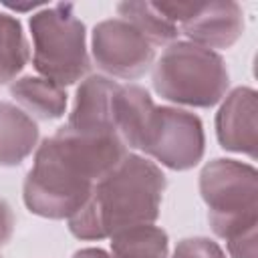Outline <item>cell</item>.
Returning <instances> with one entry per match:
<instances>
[{"instance_id": "6da1fadb", "label": "cell", "mask_w": 258, "mask_h": 258, "mask_svg": "<svg viewBox=\"0 0 258 258\" xmlns=\"http://www.w3.org/2000/svg\"><path fill=\"white\" fill-rule=\"evenodd\" d=\"M127 153L129 149L119 137H81L60 125L36 147L34 163L22 185L24 206L40 218L69 220L85 206L95 183Z\"/></svg>"}, {"instance_id": "7a4b0ae2", "label": "cell", "mask_w": 258, "mask_h": 258, "mask_svg": "<svg viewBox=\"0 0 258 258\" xmlns=\"http://www.w3.org/2000/svg\"><path fill=\"white\" fill-rule=\"evenodd\" d=\"M165 187L161 167L129 151L95 183L85 206L69 218V230L79 240H103L129 226L153 224L159 218Z\"/></svg>"}, {"instance_id": "3957f363", "label": "cell", "mask_w": 258, "mask_h": 258, "mask_svg": "<svg viewBox=\"0 0 258 258\" xmlns=\"http://www.w3.org/2000/svg\"><path fill=\"white\" fill-rule=\"evenodd\" d=\"M155 93L175 105L210 109L218 105L230 87L224 58L210 48L187 40L171 42L153 67Z\"/></svg>"}, {"instance_id": "277c9868", "label": "cell", "mask_w": 258, "mask_h": 258, "mask_svg": "<svg viewBox=\"0 0 258 258\" xmlns=\"http://www.w3.org/2000/svg\"><path fill=\"white\" fill-rule=\"evenodd\" d=\"M32 67L58 87L75 85L89 77L91 56L87 50V30L71 2L44 6L30 16Z\"/></svg>"}, {"instance_id": "5b68a950", "label": "cell", "mask_w": 258, "mask_h": 258, "mask_svg": "<svg viewBox=\"0 0 258 258\" xmlns=\"http://www.w3.org/2000/svg\"><path fill=\"white\" fill-rule=\"evenodd\" d=\"M200 194L216 236L232 240L258 230V171L250 163L218 157L200 173Z\"/></svg>"}, {"instance_id": "8992f818", "label": "cell", "mask_w": 258, "mask_h": 258, "mask_svg": "<svg viewBox=\"0 0 258 258\" xmlns=\"http://www.w3.org/2000/svg\"><path fill=\"white\" fill-rule=\"evenodd\" d=\"M139 151L173 171H187L204 157V123L185 109L155 105Z\"/></svg>"}, {"instance_id": "52a82bcc", "label": "cell", "mask_w": 258, "mask_h": 258, "mask_svg": "<svg viewBox=\"0 0 258 258\" xmlns=\"http://www.w3.org/2000/svg\"><path fill=\"white\" fill-rule=\"evenodd\" d=\"M157 8L194 42L204 48H230L244 34V12L238 2H155Z\"/></svg>"}, {"instance_id": "ba28073f", "label": "cell", "mask_w": 258, "mask_h": 258, "mask_svg": "<svg viewBox=\"0 0 258 258\" xmlns=\"http://www.w3.org/2000/svg\"><path fill=\"white\" fill-rule=\"evenodd\" d=\"M91 54L105 75L135 81L153 67L155 46L123 18H109L93 28Z\"/></svg>"}, {"instance_id": "9c48e42d", "label": "cell", "mask_w": 258, "mask_h": 258, "mask_svg": "<svg viewBox=\"0 0 258 258\" xmlns=\"http://www.w3.org/2000/svg\"><path fill=\"white\" fill-rule=\"evenodd\" d=\"M119 83L105 75H89L75 93V103L64 127L81 137L109 139L115 131V95ZM121 139V137H119Z\"/></svg>"}, {"instance_id": "30bf717a", "label": "cell", "mask_w": 258, "mask_h": 258, "mask_svg": "<svg viewBox=\"0 0 258 258\" xmlns=\"http://www.w3.org/2000/svg\"><path fill=\"white\" fill-rule=\"evenodd\" d=\"M216 137L222 149L256 159L258 147V95L250 87H238L226 95L216 113Z\"/></svg>"}, {"instance_id": "8fae6325", "label": "cell", "mask_w": 258, "mask_h": 258, "mask_svg": "<svg viewBox=\"0 0 258 258\" xmlns=\"http://www.w3.org/2000/svg\"><path fill=\"white\" fill-rule=\"evenodd\" d=\"M38 125L18 105L0 101V165L16 167L38 147Z\"/></svg>"}, {"instance_id": "7c38bea8", "label": "cell", "mask_w": 258, "mask_h": 258, "mask_svg": "<svg viewBox=\"0 0 258 258\" xmlns=\"http://www.w3.org/2000/svg\"><path fill=\"white\" fill-rule=\"evenodd\" d=\"M155 103L139 85H119L115 95V131L127 149H141Z\"/></svg>"}, {"instance_id": "4fadbf2b", "label": "cell", "mask_w": 258, "mask_h": 258, "mask_svg": "<svg viewBox=\"0 0 258 258\" xmlns=\"http://www.w3.org/2000/svg\"><path fill=\"white\" fill-rule=\"evenodd\" d=\"M10 95L16 101V105L32 119L54 121L67 113V91L38 75H24L12 81Z\"/></svg>"}, {"instance_id": "5bb4252c", "label": "cell", "mask_w": 258, "mask_h": 258, "mask_svg": "<svg viewBox=\"0 0 258 258\" xmlns=\"http://www.w3.org/2000/svg\"><path fill=\"white\" fill-rule=\"evenodd\" d=\"M113 258H167V232L155 224L129 226L115 232L111 238Z\"/></svg>"}, {"instance_id": "9a60e30c", "label": "cell", "mask_w": 258, "mask_h": 258, "mask_svg": "<svg viewBox=\"0 0 258 258\" xmlns=\"http://www.w3.org/2000/svg\"><path fill=\"white\" fill-rule=\"evenodd\" d=\"M117 14L135 26L153 46H169L177 40V24H173L155 2H121L117 4Z\"/></svg>"}, {"instance_id": "2e32d148", "label": "cell", "mask_w": 258, "mask_h": 258, "mask_svg": "<svg viewBox=\"0 0 258 258\" xmlns=\"http://www.w3.org/2000/svg\"><path fill=\"white\" fill-rule=\"evenodd\" d=\"M30 58L22 24L8 12H0V85H10Z\"/></svg>"}, {"instance_id": "e0dca14e", "label": "cell", "mask_w": 258, "mask_h": 258, "mask_svg": "<svg viewBox=\"0 0 258 258\" xmlns=\"http://www.w3.org/2000/svg\"><path fill=\"white\" fill-rule=\"evenodd\" d=\"M171 258H226V254L218 242L204 236H194L179 240Z\"/></svg>"}, {"instance_id": "ac0fdd59", "label": "cell", "mask_w": 258, "mask_h": 258, "mask_svg": "<svg viewBox=\"0 0 258 258\" xmlns=\"http://www.w3.org/2000/svg\"><path fill=\"white\" fill-rule=\"evenodd\" d=\"M256 240H258V230L244 232L232 240H228V252L232 258H258L256 252Z\"/></svg>"}, {"instance_id": "d6986e66", "label": "cell", "mask_w": 258, "mask_h": 258, "mask_svg": "<svg viewBox=\"0 0 258 258\" xmlns=\"http://www.w3.org/2000/svg\"><path fill=\"white\" fill-rule=\"evenodd\" d=\"M14 226H16V218L14 212L10 208V204L0 198V248L6 246L14 234Z\"/></svg>"}, {"instance_id": "ffe728a7", "label": "cell", "mask_w": 258, "mask_h": 258, "mask_svg": "<svg viewBox=\"0 0 258 258\" xmlns=\"http://www.w3.org/2000/svg\"><path fill=\"white\" fill-rule=\"evenodd\" d=\"M73 258H113V256L101 248H81L73 254Z\"/></svg>"}, {"instance_id": "44dd1931", "label": "cell", "mask_w": 258, "mask_h": 258, "mask_svg": "<svg viewBox=\"0 0 258 258\" xmlns=\"http://www.w3.org/2000/svg\"><path fill=\"white\" fill-rule=\"evenodd\" d=\"M4 6L10 8V10H16V12H28V10L36 8V4H10V2H6Z\"/></svg>"}]
</instances>
